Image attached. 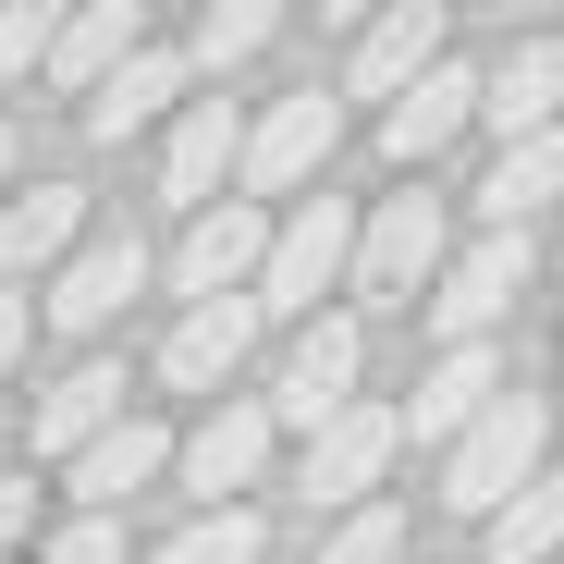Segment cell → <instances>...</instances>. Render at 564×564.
I'll use <instances>...</instances> for the list:
<instances>
[{
  "instance_id": "cell-4",
  "label": "cell",
  "mask_w": 564,
  "mask_h": 564,
  "mask_svg": "<svg viewBox=\"0 0 564 564\" xmlns=\"http://www.w3.org/2000/svg\"><path fill=\"white\" fill-rule=\"evenodd\" d=\"M332 135H344V111L319 99V86H295V99H270V111L234 135V172L258 184V197H295L307 172H332Z\"/></svg>"
},
{
  "instance_id": "cell-11",
  "label": "cell",
  "mask_w": 564,
  "mask_h": 564,
  "mask_svg": "<svg viewBox=\"0 0 564 564\" xmlns=\"http://www.w3.org/2000/svg\"><path fill=\"white\" fill-rule=\"evenodd\" d=\"M135 282H148V246H135V234H86V246L50 270V319H62V332H111Z\"/></svg>"
},
{
  "instance_id": "cell-2",
  "label": "cell",
  "mask_w": 564,
  "mask_h": 564,
  "mask_svg": "<svg viewBox=\"0 0 564 564\" xmlns=\"http://www.w3.org/2000/svg\"><path fill=\"white\" fill-rule=\"evenodd\" d=\"M344 246H356V209H344V197H307L295 221H282V234L258 246L246 307H258V319H319V295L344 282Z\"/></svg>"
},
{
  "instance_id": "cell-17",
  "label": "cell",
  "mask_w": 564,
  "mask_h": 564,
  "mask_svg": "<svg viewBox=\"0 0 564 564\" xmlns=\"http://www.w3.org/2000/svg\"><path fill=\"white\" fill-rule=\"evenodd\" d=\"M234 135H246V111H234V99H172V148H160V197L209 209V197H221V172H234Z\"/></svg>"
},
{
  "instance_id": "cell-30",
  "label": "cell",
  "mask_w": 564,
  "mask_h": 564,
  "mask_svg": "<svg viewBox=\"0 0 564 564\" xmlns=\"http://www.w3.org/2000/svg\"><path fill=\"white\" fill-rule=\"evenodd\" d=\"M13 356H25V295H0V381H13Z\"/></svg>"
},
{
  "instance_id": "cell-10",
  "label": "cell",
  "mask_w": 564,
  "mask_h": 564,
  "mask_svg": "<svg viewBox=\"0 0 564 564\" xmlns=\"http://www.w3.org/2000/svg\"><path fill=\"white\" fill-rule=\"evenodd\" d=\"M172 466H184V491H209V503H234V491H258V466H270V405H246V393H221L197 430L172 442Z\"/></svg>"
},
{
  "instance_id": "cell-23",
  "label": "cell",
  "mask_w": 564,
  "mask_h": 564,
  "mask_svg": "<svg viewBox=\"0 0 564 564\" xmlns=\"http://www.w3.org/2000/svg\"><path fill=\"white\" fill-rule=\"evenodd\" d=\"M479 528H491V540H479L491 564H552V528H564V491H552V479H528V491H503V503H491Z\"/></svg>"
},
{
  "instance_id": "cell-14",
  "label": "cell",
  "mask_w": 564,
  "mask_h": 564,
  "mask_svg": "<svg viewBox=\"0 0 564 564\" xmlns=\"http://www.w3.org/2000/svg\"><path fill=\"white\" fill-rule=\"evenodd\" d=\"M466 111H479V74H466V62H430V74H405L393 99H381V148L417 172L430 148H454V135H466Z\"/></svg>"
},
{
  "instance_id": "cell-5",
  "label": "cell",
  "mask_w": 564,
  "mask_h": 564,
  "mask_svg": "<svg viewBox=\"0 0 564 564\" xmlns=\"http://www.w3.org/2000/svg\"><path fill=\"white\" fill-rule=\"evenodd\" d=\"M258 246H270L258 197H209L197 221H184V246H172V295H184V307H209V295H246V282H258Z\"/></svg>"
},
{
  "instance_id": "cell-9",
  "label": "cell",
  "mask_w": 564,
  "mask_h": 564,
  "mask_svg": "<svg viewBox=\"0 0 564 564\" xmlns=\"http://www.w3.org/2000/svg\"><path fill=\"white\" fill-rule=\"evenodd\" d=\"M393 454H405L393 405H344V417H319V430H307V503H368Z\"/></svg>"
},
{
  "instance_id": "cell-15",
  "label": "cell",
  "mask_w": 564,
  "mask_h": 564,
  "mask_svg": "<svg viewBox=\"0 0 564 564\" xmlns=\"http://www.w3.org/2000/svg\"><path fill=\"white\" fill-rule=\"evenodd\" d=\"M246 344H258V307H246V295H209V307H184V319H172L160 381H172V393H221L234 368H246Z\"/></svg>"
},
{
  "instance_id": "cell-7",
  "label": "cell",
  "mask_w": 564,
  "mask_h": 564,
  "mask_svg": "<svg viewBox=\"0 0 564 564\" xmlns=\"http://www.w3.org/2000/svg\"><path fill=\"white\" fill-rule=\"evenodd\" d=\"M356 368H368V332L332 307V319H307L295 332V356H282V393H270V417H295V430H319V417H344L356 405Z\"/></svg>"
},
{
  "instance_id": "cell-33",
  "label": "cell",
  "mask_w": 564,
  "mask_h": 564,
  "mask_svg": "<svg viewBox=\"0 0 564 564\" xmlns=\"http://www.w3.org/2000/svg\"><path fill=\"white\" fill-rule=\"evenodd\" d=\"M258 564H270V552H258Z\"/></svg>"
},
{
  "instance_id": "cell-22",
  "label": "cell",
  "mask_w": 564,
  "mask_h": 564,
  "mask_svg": "<svg viewBox=\"0 0 564 564\" xmlns=\"http://www.w3.org/2000/svg\"><path fill=\"white\" fill-rule=\"evenodd\" d=\"M552 184H564V135H516L503 160H491V184H479V197H466V209H479L491 234H516L540 197H552Z\"/></svg>"
},
{
  "instance_id": "cell-13",
  "label": "cell",
  "mask_w": 564,
  "mask_h": 564,
  "mask_svg": "<svg viewBox=\"0 0 564 564\" xmlns=\"http://www.w3.org/2000/svg\"><path fill=\"white\" fill-rule=\"evenodd\" d=\"M160 466H172V430H160V417H111L99 442H74V454H62V479H74L86 516H123V491H148Z\"/></svg>"
},
{
  "instance_id": "cell-32",
  "label": "cell",
  "mask_w": 564,
  "mask_h": 564,
  "mask_svg": "<svg viewBox=\"0 0 564 564\" xmlns=\"http://www.w3.org/2000/svg\"><path fill=\"white\" fill-rule=\"evenodd\" d=\"M13 160H25V148H13V123H0V184H13Z\"/></svg>"
},
{
  "instance_id": "cell-26",
  "label": "cell",
  "mask_w": 564,
  "mask_h": 564,
  "mask_svg": "<svg viewBox=\"0 0 564 564\" xmlns=\"http://www.w3.org/2000/svg\"><path fill=\"white\" fill-rule=\"evenodd\" d=\"M62 37V0H0V86H25Z\"/></svg>"
},
{
  "instance_id": "cell-27",
  "label": "cell",
  "mask_w": 564,
  "mask_h": 564,
  "mask_svg": "<svg viewBox=\"0 0 564 564\" xmlns=\"http://www.w3.org/2000/svg\"><path fill=\"white\" fill-rule=\"evenodd\" d=\"M319 564H405V516H393V503H356V516L319 540Z\"/></svg>"
},
{
  "instance_id": "cell-1",
  "label": "cell",
  "mask_w": 564,
  "mask_h": 564,
  "mask_svg": "<svg viewBox=\"0 0 564 564\" xmlns=\"http://www.w3.org/2000/svg\"><path fill=\"white\" fill-rule=\"evenodd\" d=\"M540 442H552V405L503 381L479 417L454 430V454H442V503H454V516H491L503 491H528V479H540Z\"/></svg>"
},
{
  "instance_id": "cell-31",
  "label": "cell",
  "mask_w": 564,
  "mask_h": 564,
  "mask_svg": "<svg viewBox=\"0 0 564 564\" xmlns=\"http://www.w3.org/2000/svg\"><path fill=\"white\" fill-rule=\"evenodd\" d=\"M319 13H332V25H368V13H381V0H319Z\"/></svg>"
},
{
  "instance_id": "cell-12",
  "label": "cell",
  "mask_w": 564,
  "mask_h": 564,
  "mask_svg": "<svg viewBox=\"0 0 564 564\" xmlns=\"http://www.w3.org/2000/svg\"><path fill=\"white\" fill-rule=\"evenodd\" d=\"M184 86H197V62H184V50H123L99 86H86V135H99V148H123V135H148L172 99H184Z\"/></svg>"
},
{
  "instance_id": "cell-6",
  "label": "cell",
  "mask_w": 564,
  "mask_h": 564,
  "mask_svg": "<svg viewBox=\"0 0 564 564\" xmlns=\"http://www.w3.org/2000/svg\"><path fill=\"white\" fill-rule=\"evenodd\" d=\"M516 282H528V234H479L454 270H430V319H442V344H491V319L516 307Z\"/></svg>"
},
{
  "instance_id": "cell-8",
  "label": "cell",
  "mask_w": 564,
  "mask_h": 564,
  "mask_svg": "<svg viewBox=\"0 0 564 564\" xmlns=\"http://www.w3.org/2000/svg\"><path fill=\"white\" fill-rule=\"evenodd\" d=\"M442 25H454V0H381V13L356 25L344 99H393L405 74H430V62H442Z\"/></svg>"
},
{
  "instance_id": "cell-20",
  "label": "cell",
  "mask_w": 564,
  "mask_h": 564,
  "mask_svg": "<svg viewBox=\"0 0 564 564\" xmlns=\"http://www.w3.org/2000/svg\"><path fill=\"white\" fill-rule=\"evenodd\" d=\"M111 417H123V368H111V356H86V368H74L62 393H37V417H25V442H37L50 466H62L74 442H99Z\"/></svg>"
},
{
  "instance_id": "cell-16",
  "label": "cell",
  "mask_w": 564,
  "mask_h": 564,
  "mask_svg": "<svg viewBox=\"0 0 564 564\" xmlns=\"http://www.w3.org/2000/svg\"><path fill=\"white\" fill-rule=\"evenodd\" d=\"M74 246H86V184H25V197H0V270L13 282H50Z\"/></svg>"
},
{
  "instance_id": "cell-25",
  "label": "cell",
  "mask_w": 564,
  "mask_h": 564,
  "mask_svg": "<svg viewBox=\"0 0 564 564\" xmlns=\"http://www.w3.org/2000/svg\"><path fill=\"white\" fill-rule=\"evenodd\" d=\"M282 37V0H209V13H197V50H184V62H246V50H270Z\"/></svg>"
},
{
  "instance_id": "cell-3",
  "label": "cell",
  "mask_w": 564,
  "mask_h": 564,
  "mask_svg": "<svg viewBox=\"0 0 564 564\" xmlns=\"http://www.w3.org/2000/svg\"><path fill=\"white\" fill-rule=\"evenodd\" d=\"M430 270H442V197H430V184H417V197H381L356 221V246H344V282L381 295V307H417Z\"/></svg>"
},
{
  "instance_id": "cell-24",
  "label": "cell",
  "mask_w": 564,
  "mask_h": 564,
  "mask_svg": "<svg viewBox=\"0 0 564 564\" xmlns=\"http://www.w3.org/2000/svg\"><path fill=\"white\" fill-rule=\"evenodd\" d=\"M258 552H270V540H258V516H246V503H209L197 528H172L148 564H258Z\"/></svg>"
},
{
  "instance_id": "cell-21",
  "label": "cell",
  "mask_w": 564,
  "mask_h": 564,
  "mask_svg": "<svg viewBox=\"0 0 564 564\" xmlns=\"http://www.w3.org/2000/svg\"><path fill=\"white\" fill-rule=\"evenodd\" d=\"M552 99H564V50L528 37V50L479 86V111H466V123H503V148H516V135H552Z\"/></svg>"
},
{
  "instance_id": "cell-19",
  "label": "cell",
  "mask_w": 564,
  "mask_h": 564,
  "mask_svg": "<svg viewBox=\"0 0 564 564\" xmlns=\"http://www.w3.org/2000/svg\"><path fill=\"white\" fill-rule=\"evenodd\" d=\"M123 50H148V25H135V0H74V13H62V37H50V86H74V99H86V86H99Z\"/></svg>"
},
{
  "instance_id": "cell-18",
  "label": "cell",
  "mask_w": 564,
  "mask_h": 564,
  "mask_svg": "<svg viewBox=\"0 0 564 564\" xmlns=\"http://www.w3.org/2000/svg\"><path fill=\"white\" fill-rule=\"evenodd\" d=\"M491 393H503V356H491V344H442V368L417 381V405H393V430H405V442H454Z\"/></svg>"
},
{
  "instance_id": "cell-28",
  "label": "cell",
  "mask_w": 564,
  "mask_h": 564,
  "mask_svg": "<svg viewBox=\"0 0 564 564\" xmlns=\"http://www.w3.org/2000/svg\"><path fill=\"white\" fill-rule=\"evenodd\" d=\"M50 564H123V516H74L50 540Z\"/></svg>"
},
{
  "instance_id": "cell-29",
  "label": "cell",
  "mask_w": 564,
  "mask_h": 564,
  "mask_svg": "<svg viewBox=\"0 0 564 564\" xmlns=\"http://www.w3.org/2000/svg\"><path fill=\"white\" fill-rule=\"evenodd\" d=\"M25 516H37V491H25V479H0V552L25 540Z\"/></svg>"
}]
</instances>
